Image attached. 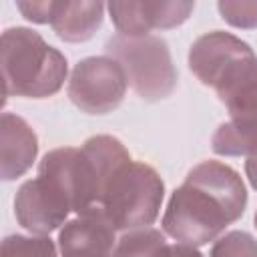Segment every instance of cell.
<instances>
[{"label": "cell", "mask_w": 257, "mask_h": 257, "mask_svg": "<svg viewBox=\"0 0 257 257\" xmlns=\"http://www.w3.org/2000/svg\"><path fill=\"white\" fill-rule=\"evenodd\" d=\"M245 205L247 191L237 171L219 161H203L171 195L163 229L179 243L199 247L235 223Z\"/></svg>", "instance_id": "obj_1"}, {"label": "cell", "mask_w": 257, "mask_h": 257, "mask_svg": "<svg viewBox=\"0 0 257 257\" xmlns=\"http://www.w3.org/2000/svg\"><path fill=\"white\" fill-rule=\"evenodd\" d=\"M2 94L44 98L60 90L66 78V58L30 28H8L0 46Z\"/></svg>", "instance_id": "obj_2"}, {"label": "cell", "mask_w": 257, "mask_h": 257, "mask_svg": "<svg viewBox=\"0 0 257 257\" xmlns=\"http://www.w3.org/2000/svg\"><path fill=\"white\" fill-rule=\"evenodd\" d=\"M163 193L159 173L151 165L131 159L108 177L98 209L116 231L141 229L157 219Z\"/></svg>", "instance_id": "obj_3"}, {"label": "cell", "mask_w": 257, "mask_h": 257, "mask_svg": "<svg viewBox=\"0 0 257 257\" xmlns=\"http://www.w3.org/2000/svg\"><path fill=\"white\" fill-rule=\"evenodd\" d=\"M104 50L122 66L126 80L141 98L161 100L175 90L177 72L169 46L163 38L153 34H114L106 40Z\"/></svg>", "instance_id": "obj_4"}, {"label": "cell", "mask_w": 257, "mask_h": 257, "mask_svg": "<svg viewBox=\"0 0 257 257\" xmlns=\"http://www.w3.org/2000/svg\"><path fill=\"white\" fill-rule=\"evenodd\" d=\"M126 74L110 56H90L80 60L68 80L70 100L88 114L114 110L126 92Z\"/></svg>", "instance_id": "obj_5"}, {"label": "cell", "mask_w": 257, "mask_h": 257, "mask_svg": "<svg viewBox=\"0 0 257 257\" xmlns=\"http://www.w3.org/2000/svg\"><path fill=\"white\" fill-rule=\"evenodd\" d=\"M14 211L18 223L24 229L46 235L64 223V219L72 211V205L52 181L38 175L18 189Z\"/></svg>", "instance_id": "obj_6"}, {"label": "cell", "mask_w": 257, "mask_h": 257, "mask_svg": "<svg viewBox=\"0 0 257 257\" xmlns=\"http://www.w3.org/2000/svg\"><path fill=\"white\" fill-rule=\"evenodd\" d=\"M110 18L120 34L145 36L153 28H173L183 24L193 12V2H110Z\"/></svg>", "instance_id": "obj_7"}, {"label": "cell", "mask_w": 257, "mask_h": 257, "mask_svg": "<svg viewBox=\"0 0 257 257\" xmlns=\"http://www.w3.org/2000/svg\"><path fill=\"white\" fill-rule=\"evenodd\" d=\"M251 54L253 50L247 42L229 32L215 30L199 36L193 42L189 50V66L203 84L215 86L231 64Z\"/></svg>", "instance_id": "obj_8"}, {"label": "cell", "mask_w": 257, "mask_h": 257, "mask_svg": "<svg viewBox=\"0 0 257 257\" xmlns=\"http://www.w3.org/2000/svg\"><path fill=\"white\" fill-rule=\"evenodd\" d=\"M114 231L100 209L82 213L62 227L58 235L60 253L62 257H110Z\"/></svg>", "instance_id": "obj_9"}, {"label": "cell", "mask_w": 257, "mask_h": 257, "mask_svg": "<svg viewBox=\"0 0 257 257\" xmlns=\"http://www.w3.org/2000/svg\"><path fill=\"white\" fill-rule=\"evenodd\" d=\"M219 100L231 120L257 122V56H245L231 64L215 84Z\"/></svg>", "instance_id": "obj_10"}, {"label": "cell", "mask_w": 257, "mask_h": 257, "mask_svg": "<svg viewBox=\"0 0 257 257\" xmlns=\"http://www.w3.org/2000/svg\"><path fill=\"white\" fill-rule=\"evenodd\" d=\"M38 141L28 122L16 114L4 112L0 118V171L4 181L18 179L34 163Z\"/></svg>", "instance_id": "obj_11"}, {"label": "cell", "mask_w": 257, "mask_h": 257, "mask_svg": "<svg viewBox=\"0 0 257 257\" xmlns=\"http://www.w3.org/2000/svg\"><path fill=\"white\" fill-rule=\"evenodd\" d=\"M102 16L100 2H52L50 26L66 42H84L100 28Z\"/></svg>", "instance_id": "obj_12"}, {"label": "cell", "mask_w": 257, "mask_h": 257, "mask_svg": "<svg viewBox=\"0 0 257 257\" xmlns=\"http://www.w3.org/2000/svg\"><path fill=\"white\" fill-rule=\"evenodd\" d=\"M213 151L225 157L255 155L257 153V122L227 120L213 135Z\"/></svg>", "instance_id": "obj_13"}, {"label": "cell", "mask_w": 257, "mask_h": 257, "mask_svg": "<svg viewBox=\"0 0 257 257\" xmlns=\"http://www.w3.org/2000/svg\"><path fill=\"white\" fill-rule=\"evenodd\" d=\"M165 235L153 227H141L124 233L110 257H157L161 247L165 245Z\"/></svg>", "instance_id": "obj_14"}, {"label": "cell", "mask_w": 257, "mask_h": 257, "mask_svg": "<svg viewBox=\"0 0 257 257\" xmlns=\"http://www.w3.org/2000/svg\"><path fill=\"white\" fill-rule=\"evenodd\" d=\"M0 257H56V249L48 237L10 235L2 241Z\"/></svg>", "instance_id": "obj_15"}, {"label": "cell", "mask_w": 257, "mask_h": 257, "mask_svg": "<svg viewBox=\"0 0 257 257\" xmlns=\"http://www.w3.org/2000/svg\"><path fill=\"white\" fill-rule=\"evenodd\" d=\"M211 257H257V241L245 231H231L215 241Z\"/></svg>", "instance_id": "obj_16"}, {"label": "cell", "mask_w": 257, "mask_h": 257, "mask_svg": "<svg viewBox=\"0 0 257 257\" xmlns=\"http://www.w3.org/2000/svg\"><path fill=\"white\" fill-rule=\"evenodd\" d=\"M221 16L237 28L257 26V2H219Z\"/></svg>", "instance_id": "obj_17"}, {"label": "cell", "mask_w": 257, "mask_h": 257, "mask_svg": "<svg viewBox=\"0 0 257 257\" xmlns=\"http://www.w3.org/2000/svg\"><path fill=\"white\" fill-rule=\"evenodd\" d=\"M18 10L32 22L50 24V12H52V0L50 2H18Z\"/></svg>", "instance_id": "obj_18"}, {"label": "cell", "mask_w": 257, "mask_h": 257, "mask_svg": "<svg viewBox=\"0 0 257 257\" xmlns=\"http://www.w3.org/2000/svg\"><path fill=\"white\" fill-rule=\"evenodd\" d=\"M157 257H203V255L193 245H185V243L169 245V243H165L161 247V251L157 253Z\"/></svg>", "instance_id": "obj_19"}, {"label": "cell", "mask_w": 257, "mask_h": 257, "mask_svg": "<svg viewBox=\"0 0 257 257\" xmlns=\"http://www.w3.org/2000/svg\"><path fill=\"white\" fill-rule=\"evenodd\" d=\"M245 171H247V177H249V183L257 189V153L247 157V163H245Z\"/></svg>", "instance_id": "obj_20"}, {"label": "cell", "mask_w": 257, "mask_h": 257, "mask_svg": "<svg viewBox=\"0 0 257 257\" xmlns=\"http://www.w3.org/2000/svg\"><path fill=\"white\" fill-rule=\"evenodd\" d=\"M255 225H257V215H255Z\"/></svg>", "instance_id": "obj_21"}]
</instances>
